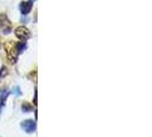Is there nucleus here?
I'll return each instance as SVG.
<instances>
[{
	"instance_id": "nucleus-8",
	"label": "nucleus",
	"mask_w": 152,
	"mask_h": 137,
	"mask_svg": "<svg viewBox=\"0 0 152 137\" xmlns=\"http://www.w3.org/2000/svg\"><path fill=\"white\" fill-rule=\"evenodd\" d=\"M25 44L24 42H20V44H17V49H18V53H22L23 50L25 49Z\"/></svg>"
},
{
	"instance_id": "nucleus-4",
	"label": "nucleus",
	"mask_w": 152,
	"mask_h": 137,
	"mask_svg": "<svg viewBox=\"0 0 152 137\" xmlns=\"http://www.w3.org/2000/svg\"><path fill=\"white\" fill-rule=\"evenodd\" d=\"M21 127H22V129L24 131H26V133H33L36 128H37V125H36V122L32 121V120H25V121H23L21 123Z\"/></svg>"
},
{
	"instance_id": "nucleus-2",
	"label": "nucleus",
	"mask_w": 152,
	"mask_h": 137,
	"mask_svg": "<svg viewBox=\"0 0 152 137\" xmlns=\"http://www.w3.org/2000/svg\"><path fill=\"white\" fill-rule=\"evenodd\" d=\"M0 26L4 31V33H9L12 30V23L5 14H0Z\"/></svg>"
},
{
	"instance_id": "nucleus-9",
	"label": "nucleus",
	"mask_w": 152,
	"mask_h": 137,
	"mask_svg": "<svg viewBox=\"0 0 152 137\" xmlns=\"http://www.w3.org/2000/svg\"><path fill=\"white\" fill-rule=\"evenodd\" d=\"M6 74H7V70H6L5 66H2V68H1V72H0V78L4 76H6Z\"/></svg>"
},
{
	"instance_id": "nucleus-3",
	"label": "nucleus",
	"mask_w": 152,
	"mask_h": 137,
	"mask_svg": "<svg viewBox=\"0 0 152 137\" xmlns=\"http://www.w3.org/2000/svg\"><path fill=\"white\" fill-rule=\"evenodd\" d=\"M15 34H16V37H17L18 39H21L22 41H25V40H28V39L31 37L30 31L28 30L26 28H24V26L17 28V29L15 30Z\"/></svg>"
},
{
	"instance_id": "nucleus-6",
	"label": "nucleus",
	"mask_w": 152,
	"mask_h": 137,
	"mask_svg": "<svg viewBox=\"0 0 152 137\" xmlns=\"http://www.w3.org/2000/svg\"><path fill=\"white\" fill-rule=\"evenodd\" d=\"M8 94H9V91H8L6 88H4V89L0 90V111H1V109H2V106H4L6 99H7Z\"/></svg>"
},
{
	"instance_id": "nucleus-1",
	"label": "nucleus",
	"mask_w": 152,
	"mask_h": 137,
	"mask_svg": "<svg viewBox=\"0 0 152 137\" xmlns=\"http://www.w3.org/2000/svg\"><path fill=\"white\" fill-rule=\"evenodd\" d=\"M5 50L7 54V57L12 64H14L17 61V55H18V49H17V44L14 41H8L5 45Z\"/></svg>"
},
{
	"instance_id": "nucleus-10",
	"label": "nucleus",
	"mask_w": 152,
	"mask_h": 137,
	"mask_svg": "<svg viewBox=\"0 0 152 137\" xmlns=\"http://www.w3.org/2000/svg\"><path fill=\"white\" fill-rule=\"evenodd\" d=\"M14 94H15L16 96H21V90H20V88H18V87H15V89H14Z\"/></svg>"
},
{
	"instance_id": "nucleus-7",
	"label": "nucleus",
	"mask_w": 152,
	"mask_h": 137,
	"mask_svg": "<svg viewBox=\"0 0 152 137\" xmlns=\"http://www.w3.org/2000/svg\"><path fill=\"white\" fill-rule=\"evenodd\" d=\"M32 105H30L29 103H23L22 105V110L24 111V112H30V111H32Z\"/></svg>"
},
{
	"instance_id": "nucleus-11",
	"label": "nucleus",
	"mask_w": 152,
	"mask_h": 137,
	"mask_svg": "<svg viewBox=\"0 0 152 137\" xmlns=\"http://www.w3.org/2000/svg\"><path fill=\"white\" fill-rule=\"evenodd\" d=\"M37 93L38 91H37V88H36V90H34V105H37V96H38Z\"/></svg>"
},
{
	"instance_id": "nucleus-5",
	"label": "nucleus",
	"mask_w": 152,
	"mask_h": 137,
	"mask_svg": "<svg viewBox=\"0 0 152 137\" xmlns=\"http://www.w3.org/2000/svg\"><path fill=\"white\" fill-rule=\"evenodd\" d=\"M20 9H21V13L24 14V15H26V14H29L31 12V9H32V2L30 1H23L22 4L20 5Z\"/></svg>"
}]
</instances>
